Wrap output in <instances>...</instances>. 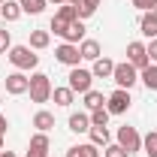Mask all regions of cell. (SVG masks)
Wrapping results in <instances>:
<instances>
[{
    "label": "cell",
    "instance_id": "6da1fadb",
    "mask_svg": "<svg viewBox=\"0 0 157 157\" xmlns=\"http://www.w3.org/2000/svg\"><path fill=\"white\" fill-rule=\"evenodd\" d=\"M27 91H30V100H33V103H48L55 88H52V78L45 76V73H33V76H30V88H27Z\"/></svg>",
    "mask_w": 157,
    "mask_h": 157
},
{
    "label": "cell",
    "instance_id": "7a4b0ae2",
    "mask_svg": "<svg viewBox=\"0 0 157 157\" xmlns=\"http://www.w3.org/2000/svg\"><path fill=\"white\" fill-rule=\"evenodd\" d=\"M9 60H12V67H18V70H33L39 63V55H33L30 45H12V48H9Z\"/></svg>",
    "mask_w": 157,
    "mask_h": 157
},
{
    "label": "cell",
    "instance_id": "3957f363",
    "mask_svg": "<svg viewBox=\"0 0 157 157\" xmlns=\"http://www.w3.org/2000/svg\"><path fill=\"white\" fill-rule=\"evenodd\" d=\"M118 88H124V91H130L133 85L139 82V70L130 63V60H124V63H115V73H112Z\"/></svg>",
    "mask_w": 157,
    "mask_h": 157
},
{
    "label": "cell",
    "instance_id": "277c9868",
    "mask_svg": "<svg viewBox=\"0 0 157 157\" xmlns=\"http://www.w3.org/2000/svg\"><path fill=\"white\" fill-rule=\"evenodd\" d=\"M91 82H94L91 70L73 67V70H70V82H67V88H70L73 94H88V91H91Z\"/></svg>",
    "mask_w": 157,
    "mask_h": 157
},
{
    "label": "cell",
    "instance_id": "5b68a950",
    "mask_svg": "<svg viewBox=\"0 0 157 157\" xmlns=\"http://www.w3.org/2000/svg\"><path fill=\"white\" fill-rule=\"evenodd\" d=\"M118 145L127 151V154H133V151H139L142 148V136H139V130L136 127H118Z\"/></svg>",
    "mask_w": 157,
    "mask_h": 157
},
{
    "label": "cell",
    "instance_id": "8992f818",
    "mask_svg": "<svg viewBox=\"0 0 157 157\" xmlns=\"http://www.w3.org/2000/svg\"><path fill=\"white\" fill-rule=\"evenodd\" d=\"M130 91H124V88H118V91H112L109 97H106V109H109V115H124L127 109H130Z\"/></svg>",
    "mask_w": 157,
    "mask_h": 157
},
{
    "label": "cell",
    "instance_id": "52a82bcc",
    "mask_svg": "<svg viewBox=\"0 0 157 157\" xmlns=\"http://www.w3.org/2000/svg\"><path fill=\"white\" fill-rule=\"evenodd\" d=\"M127 60L136 67V70H145L151 60H148V48H145V42H130L127 45Z\"/></svg>",
    "mask_w": 157,
    "mask_h": 157
},
{
    "label": "cell",
    "instance_id": "ba28073f",
    "mask_svg": "<svg viewBox=\"0 0 157 157\" xmlns=\"http://www.w3.org/2000/svg\"><path fill=\"white\" fill-rule=\"evenodd\" d=\"M55 58H58L60 63H67V67H78L82 52H78V45H73V42H63V45L55 48Z\"/></svg>",
    "mask_w": 157,
    "mask_h": 157
},
{
    "label": "cell",
    "instance_id": "9c48e42d",
    "mask_svg": "<svg viewBox=\"0 0 157 157\" xmlns=\"http://www.w3.org/2000/svg\"><path fill=\"white\" fill-rule=\"evenodd\" d=\"M27 88H30V78L24 73H9L6 76V94L18 97V94H27Z\"/></svg>",
    "mask_w": 157,
    "mask_h": 157
},
{
    "label": "cell",
    "instance_id": "30bf717a",
    "mask_svg": "<svg viewBox=\"0 0 157 157\" xmlns=\"http://www.w3.org/2000/svg\"><path fill=\"white\" fill-rule=\"evenodd\" d=\"M139 30H142V36H148V39H157V9H151V12H142Z\"/></svg>",
    "mask_w": 157,
    "mask_h": 157
},
{
    "label": "cell",
    "instance_id": "8fae6325",
    "mask_svg": "<svg viewBox=\"0 0 157 157\" xmlns=\"http://www.w3.org/2000/svg\"><path fill=\"white\" fill-rule=\"evenodd\" d=\"M112 73H115V63L109 58H97L94 60V70H91L94 78H112Z\"/></svg>",
    "mask_w": 157,
    "mask_h": 157
},
{
    "label": "cell",
    "instance_id": "7c38bea8",
    "mask_svg": "<svg viewBox=\"0 0 157 157\" xmlns=\"http://www.w3.org/2000/svg\"><path fill=\"white\" fill-rule=\"evenodd\" d=\"M78 52H82V60H97V58H103V55H100V42H97V39H82Z\"/></svg>",
    "mask_w": 157,
    "mask_h": 157
},
{
    "label": "cell",
    "instance_id": "4fadbf2b",
    "mask_svg": "<svg viewBox=\"0 0 157 157\" xmlns=\"http://www.w3.org/2000/svg\"><path fill=\"white\" fill-rule=\"evenodd\" d=\"M33 127H36L39 133H48V130L55 127V115H52V112H45V109H39L36 115H33Z\"/></svg>",
    "mask_w": 157,
    "mask_h": 157
},
{
    "label": "cell",
    "instance_id": "5bb4252c",
    "mask_svg": "<svg viewBox=\"0 0 157 157\" xmlns=\"http://www.w3.org/2000/svg\"><path fill=\"white\" fill-rule=\"evenodd\" d=\"M139 82L148 91H157V63H148L145 70H139Z\"/></svg>",
    "mask_w": 157,
    "mask_h": 157
},
{
    "label": "cell",
    "instance_id": "9a60e30c",
    "mask_svg": "<svg viewBox=\"0 0 157 157\" xmlns=\"http://www.w3.org/2000/svg\"><path fill=\"white\" fill-rule=\"evenodd\" d=\"M85 39V24H82V18L73 21L70 27H67V33H63V42H73V45H78Z\"/></svg>",
    "mask_w": 157,
    "mask_h": 157
},
{
    "label": "cell",
    "instance_id": "2e32d148",
    "mask_svg": "<svg viewBox=\"0 0 157 157\" xmlns=\"http://www.w3.org/2000/svg\"><path fill=\"white\" fill-rule=\"evenodd\" d=\"M0 18L3 21H18L21 18V3H12V0L0 3Z\"/></svg>",
    "mask_w": 157,
    "mask_h": 157
},
{
    "label": "cell",
    "instance_id": "e0dca14e",
    "mask_svg": "<svg viewBox=\"0 0 157 157\" xmlns=\"http://www.w3.org/2000/svg\"><path fill=\"white\" fill-rule=\"evenodd\" d=\"M70 130L73 133H88L91 130V115H82V112L70 115Z\"/></svg>",
    "mask_w": 157,
    "mask_h": 157
},
{
    "label": "cell",
    "instance_id": "ac0fdd59",
    "mask_svg": "<svg viewBox=\"0 0 157 157\" xmlns=\"http://www.w3.org/2000/svg\"><path fill=\"white\" fill-rule=\"evenodd\" d=\"M55 18L67 21V24H73V21H78V6H73V3H60L58 12H55Z\"/></svg>",
    "mask_w": 157,
    "mask_h": 157
},
{
    "label": "cell",
    "instance_id": "d6986e66",
    "mask_svg": "<svg viewBox=\"0 0 157 157\" xmlns=\"http://www.w3.org/2000/svg\"><path fill=\"white\" fill-rule=\"evenodd\" d=\"M48 42H52V33H48V30H30V48H33V52L48 48Z\"/></svg>",
    "mask_w": 157,
    "mask_h": 157
},
{
    "label": "cell",
    "instance_id": "ffe728a7",
    "mask_svg": "<svg viewBox=\"0 0 157 157\" xmlns=\"http://www.w3.org/2000/svg\"><path fill=\"white\" fill-rule=\"evenodd\" d=\"M88 133H91V142H94V145H103V148H106V145H109V142H112V136H109V130H106V127H91V130H88Z\"/></svg>",
    "mask_w": 157,
    "mask_h": 157
},
{
    "label": "cell",
    "instance_id": "44dd1931",
    "mask_svg": "<svg viewBox=\"0 0 157 157\" xmlns=\"http://www.w3.org/2000/svg\"><path fill=\"white\" fill-rule=\"evenodd\" d=\"M18 3H21V12H27V15H39V12L45 9L48 0H18Z\"/></svg>",
    "mask_w": 157,
    "mask_h": 157
},
{
    "label": "cell",
    "instance_id": "7402d4cb",
    "mask_svg": "<svg viewBox=\"0 0 157 157\" xmlns=\"http://www.w3.org/2000/svg\"><path fill=\"white\" fill-rule=\"evenodd\" d=\"M73 97H76V94H73L70 88H55V91H52V100H55L58 106H70Z\"/></svg>",
    "mask_w": 157,
    "mask_h": 157
},
{
    "label": "cell",
    "instance_id": "603a6c76",
    "mask_svg": "<svg viewBox=\"0 0 157 157\" xmlns=\"http://www.w3.org/2000/svg\"><path fill=\"white\" fill-rule=\"evenodd\" d=\"M85 106H88V112H94L100 106H106V97H103L100 91H88V94H85Z\"/></svg>",
    "mask_w": 157,
    "mask_h": 157
},
{
    "label": "cell",
    "instance_id": "cb8c5ba5",
    "mask_svg": "<svg viewBox=\"0 0 157 157\" xmlns=\"http://www.w3.org/2000/svg\"><path fill=\"white\" fill-rule=\"evenodd\" d=\"M106 124H109V109H106V106L94 109V112H91V127H106Z\"/></svg>",
    "mask_w": 157,
    "mask_h": 157
},
{
    "label": "cell",
    "instance_id": "d4e9b609",
    "mask_svg": "<svg viewBox=\"0 0 157 157\" xmlns=\"http://www.w3.org/2000/svg\"><path fill=\"white\" fill-rule=\"evenodd\" d=\"M97 6H100V0H82L78 3V18H91L97 12Z\"/></svg>",
    "mask_w": 157,
    "mask_h": 157
},
{
    "label": "cell",
    "instance_id": "484cf974",
    "mask_svg": "<svg viewBox=\"0 0 157 157\" xmlns=\"http://www.w3.org/2000/svg\"><path fill=\"white\" fill-rule=\"evenodd\" d=\"M76 148L78 157H100V148L94 145V142H85V145H73Z\"/></svg>",
    "mask_w": 157,
    "mask_h": 157
},
{
    "label": "cell",
    "instance_id": "4316f807",
    "mask_svg": "<svg viewBox=\"0 0 157 157\" xmlns=\"http://www.w3.org/2000/svg\"><path fill=\"white\" fill-rule=\"evenodd\" d=\"M30 148H36V151H48L52 148V142L45 133H36V136H30Z\"/></svg>",
    "mask_w": 157,
    "mask_h": 157
},
{
    "label": "cell",
    "instance_id": "83f0119b",
    "mask_svg": "<svg viewBox=\"0 0 157 157\" xmlns=\"http://www.w3.org/2000/svg\"><path fill=\"white\" fill-rule=\"evenodd\" d=\"M142 148H145L148 157H157V133H148V136L142 139Z\"/></svg>",
    "mask_w": 157,
    "mask_h": 157
},
{
    "label": "cell",
    "instance_id": "f1b7e54d",
    "mask_svg": "<svg viewBox=\"0 0 157 157\" xmlns=\"http://www.w3.org/2000/svg\"><path fill=\"white\" fill-rule=\"evenodd\" d=\"M103 157H130L127 154V151H124V148H121V145H112V142H109V145H106V148H103Z\"/></svg>",
    "mask_w": 157,
    "mask_h": 157
},
{
    "label": "cell",
    "instance_id": "f546056e",
    "mask_svg": "<svg viewBox=\"0 0 157 157\" xmlns=\"http://www.w3.org/2000/svg\"><path fill=\"white\" fill-rule=\"evenodd\" d=\"M133 6L142 12H151V9H157V0H133Z\"/></svg>",
    "mask_w": 157,
    "mask_h": 157
},
{
    "label": "cell",
    "instance_id": "4dcf8cb0",
    "mask_svg": "<svg viewBox=\"0 0 157 157\" xmlns=\"http://www.w3.org/2000/svg\"><path fill=\"white\" fill-rule=\"evenodd\" d=\"M12 48V36H9V30H0V52H9Z\"/></svg>",
    "mask_w": 157,
    "mask_h": 157
},
{
    "label": "cell",
    "instance_id": "1f68e13d",
    "mask_svg": "<svg viewBox=\"0 0 157 157\" xmlns=\"http://www.w3.org/2000/svg\"><path fill=\"white\" fill-rule=\"evenodd\" d=\"M67 27H70L67 21H60V18H52V30H55L58 36H63V33H67Z\"/></svg>",
    "mask_w": 157,
    "mask_h": 157
},
{
    "label": "cell",
    "instance_id": "d6a6232c",
    "mask_svg": "<svg viewBox=\"0 0 157 157\" xmlns=\"http://www.w3.org/2000/svg\"><path fill=\"white\" fill-rule=\"evenodd\" d=\"M145 48H148V60H154V63H157V39H151Z\"/></svg>",
    "mask_w": 157,
    "mask_h": 157
},
{
    "label": "cell",
    "instance_id": "836d02e7",
    "mask_svg": "<svg viewBox=\"0 0 157 157\" xmlns=\"http://www.w3.org/2000/svg\"><path fill=\"white\" fill-rule=\"evenodd\" d=\"M6 127H9V121H6V118L0 115V136H3V133H6Z\"/></svg>",
    "mask_w": 157,
    "mask_h": 157
},
{
    "label": "cell",
    "instance_id": "e575fe53",
    "mask_svg": "<svg viewBox=\"0 0 157 157\" xmlns=\"http://www.w3.org/2000/svg\"><path fill=\"white\" fill-rule=\"evenodd\" d=\"M27 157H45V151H36V148H30V151H27Z\"/></svg>",
    "mask_w": 157,
    "mask_h": 157
},
{
    "label": "cell",
    "instance_id": "d590c367",
    "mask_svg": "<svg viewBox=\"0 0 157 157\" xmlns=\"http://www.w3.org/2000/svg\"><path fill=\"white\" fill-rule=\"evenodd\" d=\"M0 157H15V154H12V151H0Z\"/></svg>",
    "mask_w": 157,
    "mask_h": 157
},
{
    "label": "cell",
    "instance_id": "8d00e7d4",
    "mask_svg": "<svg viewBox=\"0 0 157 157\" xmlns=\"http://www.w3.org/2000/svg\"><path fill=\"white\" fill-rule=\"evenodd\" d=\"M48 3H55V6H60V3H67V0H48Z\"/></svg>",
    "mask_w": 157,
    "mask_h": 157
},
{
    "label": "cell",
    "instance_id": "74e56055",
    "mask_svg": "<svg viewBox=\"0 0 157 157\" xmlns=\"http://www.w3.org/2000/svg\"><path fill=\"white\" fill-rule=\"evenodd\" d=\"M67 3H73V6H78V3H82V0H67Z\"/></svg>",
    "mask_w": 157,
    "mask_h": 157
},
{
    "label": "cell",
    "instance_id": "f35d334b",
    "mask_svg": "<svg viewBox=\"0 0 157 157\" xmlns=\"http://www.w3.org/2000/svg\"><path fill=\"white\" fill-rule=\"evenodd\" d=\"M0 151H3V136H0Z\"/></svg>",
    "mask_w": 157,
    "mask_h": 157
},
{
    "label": "cell",
    "instance_id": "ab89813d",
    "mask_svg": "<svg viewBox=\"0 0 157 157\" xmlns=\"http://www.w3.org/2000/svg\"><path fill=\"white\" fill-rule=\"evenodd\" d=\"M0 103H3V94H0Z\"/></svg>",
    "mask_w": 157,
    "mask_h": 157
},
{
    "label": "cell",
    "instance_id": "60d3db41",
    "mask_svg": "<svg viewBox=\"0 0 157 157\" xmlns=\"http://www.w3.org/2000/svg\"><path fill=\"white\" fill-rule=\"evenodd\" d=\"M0 3H6V0H0Z\"/></svg>",
    "mask_w": 157,
    "mask_h": 157
}]
</instances>
